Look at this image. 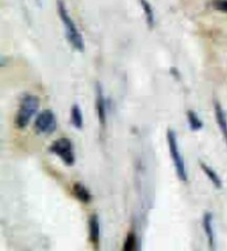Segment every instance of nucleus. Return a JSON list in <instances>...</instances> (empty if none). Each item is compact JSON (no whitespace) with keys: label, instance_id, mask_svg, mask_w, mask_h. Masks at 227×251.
Instances as JSON below:
<instances>
[{"label":"nucleus","instance_id":"20e7f679","mask_svg":"<svg viewBox=\"0 0 227 251\" xmlns=\"http://www.w3.org/2000/svg\"><path fill=\"white\" fill-rule=\"evenodd\" d=\"M49 151L61 159L66 166L72 167L75 162L73 144L69 138H59L54 140L49 147Z\"/></svg>","mask_w":227,"mask_h":251},{"label":"nucleus","instance_id":"f8f14e48","mask_svg":"<svg viewBox=\"0 0 227 251\" xmlns=\"http://www.w3.org/2000/svg\"><path fill=\"white\" fill-rule=\"evenodd\" d=\"M70 115H71V124H72L73 127L78 130H81L83 128V115H82V110L80 108L79 104L74 103L72 107H71L70 110Z\"/></svg>","mask_w":227,"mask_h":251},{"label":"nucleus","instance_id":"1a4fd4ad","mask_svg":"<svg viewBox=\"0 0 227 251\" xmlns=\"http://www.w3.org/2000/svg\"><path fill=\"white\" fill-rule=\"evenodd\" d=\"M89 237L94 249H99L100 245V221L96 213L90 216L89 218Z\"/></svg>","mask_w":227,"mask_h":251},{"label":"nucleus","instance_id":"39448f33","mask_svg":"<svg viewBox=\"0 0 227 251\" xmlns=\"http://www.w3.org/2000/svg\"><path fill=\"white\" fill-rule=\"evenodd\" d=\"M57 118L52 110H44L36 117L35 130L39 135H50L57 130Z\"/></svg>","mask_w":227,"mask_h":251},{"label":"nucleus","instance_id":"f3484780","mask_svg":"<svg viewBox=\"0 0 227 251\" xmlns=\"http://www.w3.org/2000/svg\"><path fill=\"white\" fill-rule=\"evenodd\" d=\"M35 1H36V3H37V5L39 6V7L43 6V0H35Z\"/></svg>","mask_w":227,"mask_h":251},{"label":"nucleus","instance_id":"9d476101","mask_svg":"<svg viewBox=\"0 0 227 251\" xmlns=\"http://www.w3.org/2000/svg\"><path fill=\"white\" fill-rule=\"evenodd\" d=\"M72 192L73 196L77 198L79 201L82 203H90L92 201V195L91 192L88 190V188L81 182H75L72 186Z\"/></svg>","mask_w":227,"mask_h":251},{"label":"nucleus","instance_id":"ddd939ff","mask_svg":"<svg viewBox=\"0 0 227 251\" xmlns=\"http://www.w3.org/2000/svg\"><path fill=\"white\" fill-rule=\"evenodd\" d=\"M140 1V5L143 9V12L145 15V20H146V25L150 29H152L155 25V15L153 11V7L151 3L148 1V0H138Z\"/></svg>","mask_w":227,"mask_h":251},{"label":"nucleus","instance_id":"7ed1b4c3","mask_svg":"<svg viewBox=\"0 0 227 251\" xmlns=\"http://www.w3.org/2000/svg\"><path fill=\"white\" fill-rule=\"evenodd\" d=\"M166 140H167V146H169V151L171 154L172 161H173L175 173L178 178L182 182L187 181V171H186V166H185L184 158L181 153L180 146L178 142V137H176V133L172 129H169L166 132Z\"/></svg>","mask_w":227,"mask_h":251},{"label":"nucleus","instance_id":"423d86ee","mask_svg":"<svg viewBox=\"0 0 227 251\" xmlns=\"http://www.w3.org/2000/svg\"><path fill=\"white\" fill-rule=\"evenodd\" d=\"M95 110L100 126L104 129L107 124V101L103 94V88L99 82L95 85Z\"/></svg>","mask_w":227,"mask_h":251},{"label":"nucleus","instance_id":"f257e3e1","mask_svg":"<svg viewBox=\"0 0 227 251\" xmlns=\"http://www.w3.org/2000/svg\"><path fill=\"white\" fill-rule=\"evenodd\" d=\"M57 9L59 17H60L62 24H64L65 29H66V36L67 39L70 43V45L77 50L79 52H83L86 49V44L85 40H83V37L81 32L78 30L77 25L74 24L73 19L71 18L68 9H67L66 3L64 0H58L57 1Z\"/></svg>","mask_w":227,"mask_h":251},{"label":"nucleus","instance_id":"0eeeda50","mask_svg":"<svg viewBox=\"0 0 227 251\" xmlns=\"http://www.w3.org/2000/svg\"><path fill=\"white\" fill-rule=\"evenodd\" d=\"M203 229L207 238L208 247L211 250L216 249V239H215V232H214L213 228V215L211 212H205L203 217Z\"/></svg>","mask_w":227,"mask_h":251},{"label":"nucleus","instance_id":"9b49d317","mask_svg":"<svg viewBox=\"0 0 227 251\" xmlns=\"http://www.w3.org/2000/svg\"><path fill=\"white\" fill-rule=\"evenodd\" d=\"M200 166L202 170H203V173L206 175V177H207L209 179V181H211L213 183V186L217 188V189H221V188L223 187V182H222V179L220 178V176L217 175V173L215 170H214L213 168H211V167L207 166L206 164H204V162H200Z\"/></svg>","mask_w":227,"mask_h":251},{"label":"nucleus","instance_id":"dca6fc26","mask_svg":"<svg viewBox=\"0 0 227 251\" xmlns=\"http://www.w3.org/2000/svg\"><path fill=\"white\" fill-rule=\"evenodd\" d=\"M214 7L222 12H227V0H216Z\"/></svg>","mask_w":227,"mask_h":251},{"label":"nucleus","instance_id":"f03ea898","mask_svg":"<svg viewBox=\"0 0 227 251\" xmlns=\"http://www.w3.org/2000/svg\"><path fill=\"white\" fill-rule=\"evenodd\" d=\"M40 100L35 95H24L20 100L18 111L15 117V126L18 129H24L30 124L32 117L37 114Z\"/></svg>","mask_w":227,"mask_h":251},{"label":"nucleus","instance_id":"4468645a","mask_svg":"<svg viewBox=\"0 0 227 251\" xmlns=\"http://www.w3.org/2000/svg\"><path fill=\"white\" fill-rule=\"evenodd\" d=\"M186 116H187L188 126H190V129L192 131L196 132L203 128V121L201 120L199 115H197L194 110H187Z\"/></svg>","mask_w":227,"mask_h":251},{"label":"nucleus","instance_id":"2eb2a0df","mask_svg":"<svg viewBox=\"0 0 227 251\" xmlns=\"http://www.w3.org/2000/svg\"><path fill=\"white\" fill-rule=\"evenodd\" d=\"M137 247V239L136 235L134 231H130L127 236V239L123 245V250L124 251H134Z\"/></svg>","mask_w":227,"mask_h":251},{"label":"nucleus","instance_id":"6e6552de","mask_svg":"<svg viewBox=\"0 0 227 251\" xmlns=\"http://www.w3.org/2000/svg\"><path fill=\"white\" fill-rule=\"evenodd\" d=\"M214 111H215V118L218 128H220L223 138H224L225 144L227 146V116L225 114L224 108L218 101H214Z\"/></svg>","mask_w":227,"mask_h":251}]
</instances>
